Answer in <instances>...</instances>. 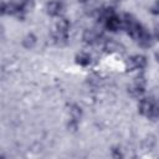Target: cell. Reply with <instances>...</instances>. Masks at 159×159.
Returning a JSON list of instances; mask_svg holds the SVG:
<instances>
[{
  "label": "cell",
  "instance_id": "obj_1",
  "mask_svg": "<svg viewBox=\"0 0 159 159\" xmlns=\"http://www.w3.org/2000/svg\"><path fill=\"white\" fill-rule=\"evenodd\" d=\"M138 111L144 117L159 118V101H155L150 97L142 98L138 104Z\"/></svg>",
  "mask_w": 159,
  "mask_h": 159
},
{
  "label": "cell",
  "instance_id": "obj_2",
  "mask_svg": "<svg viewBox=\"0 0 159 159\" xmlns=\"http://www.w3.org/2000/svg\"><path fill=\"white\" fill-rule=\"evenodd\" d=\"M68 30H70V22L67 19H60L57 20L55 25V30L52 32L53 40L57 43H65L68 39Z\"/></svg>",
  "mask_w": 159,
  "mask_h": 159
},
{
  "label": "cell",
  "instance_id": "obj_3",
  "mask_svg": "<svg viewBox=\"0 0 159 159\" xmlns=\"http://www.w3.org/2000/svg\"><path fill=\"white\" fill-rule=\"evenodd\" d=\"M147 66V57L143 55H134L130 58H128L125 63V68L128 71H137L143 70Z\"/></svg>",
  "mask_w": 159,
  "mask_h": 159
},
{
  "label": "cell",
  "instance_id": "obj_4",
  "mask_svg": "<svg viewBox=\"0 0 159 159\" xmlns=\"http://www.w3.org/2000/svg\"><path fill=\"white\" fill-rule=\"evenodd\" d=\"M145 91V80L143 76H138L128 87V92L133 97H140Z\"/></svg>",
  "mask_w": 159,
  "mask_h": 159
},
{
  "label": "cell",
  "instance_id": "obj_5",
  "mask_svg": "<svg viewBox=\"0 0 159 159\" xmlns=\"http://www.w3.org/2000/svg\"><path fill=\"white\" fill-rule=\"evenodd\" d=\"M132 39H134V41H135L138 45H140L142 47H149V46L152 45V42H153L150 34L147 31V29H145L144 26H142V27L134 34V36H133Z\"/></svg>",
  "mask_w": 159,
  "mask_h": 159
},
{
  "label": "cell",
  "instance_id": "obj_6",
  "mask_svg": "<svg viewBox=\"0 0 159 159\" xmlns=\"http://www.w3.org/2000/svg\"><path fill=\"white\" fill-rule=\"evenodd\" d=\"M68 114H70V127L76 128L81 119V116H82L81 107L77 104H71L68 107Z\"/></svg>",
  "mask_w": 159,
  "mask_h": 159
},
{
  "label": "cell",
  "instance_id": "obj_7",
  "mask_svg": "<svg viewBox=\"0 0 159 159\" xmlns=\"http://www.w3.org/2000/svg\"><path fill=\"white\" fill-rule=\"evenodd\" d=\"M63 10V4L60 0H51L46 5V12L50 16H60Z\"/></svg>",
  "mask_w": 159,
  "mask_h": 159
},
{
  "label": "cell",
  "instance_id": "obj_8",
  "mask_svg": "<svg viewBox=\"0 0 159 159\" xmlns=\"http://www.w3.org/2000/svg\"><path fill=\"white\" fill-rule=\"evenodd\" d=\"M101 37V34L96 30V29H88L83 32V41L88 45H93L96 43Z\"/></svg>",
  "mask_w": 159,
  "mask_h": 159
},
{
  "label": "cell",
  "instance_id": "obj_9",
  "mask_svg": "<svg viewBox=\"0 0 159 159\" xmlns=\"http://www.w3.org/2000/svg\"><path fill=\"white\" fill-rule=\"evenodd\" d=\"M76 63L80 65V66H88L91 63V56L87 53V52H81L76 56Z\"/></svg>",
  "mask_w": 159,
  "mask_h": 159
},
{
  "label": "cell",
  "instance_id": "obj_10",
  "mask_svg": "<svg viewBox=\"0 0 159 159\" xmlns=\"http://www.w3.org/2000/svg\"><path fill=\"white\" fill-rule=\"evenodd\" d=\"M120 45H118L116 41H112V40H109V41H107L106 43H104V50L107 51V52H120Z\"/></svg>",
  "mask_w": 159,
  "mask_h": 159
},
{
  "label": "cell",
  "instance_id": "obj_11",
  "mask_svg": "<svg viewBox=\"0 0 159 159\" xmlns=\"http://www.w3.org/2000/svg\"><path fill=\"white\" fill-rule=\"evenodd\" d=\"M35 43H36V37H35L32 34L27 35V36L22 40V45H24V47H26V48H32V47L35 46Z\"/></svg>",
  "mask_w": 159,
  "mask_h": 159
},
{
  "label": "cell",
  "instance_id": "obj_12",
  "mask_svg": "<svg viewBox=\"0 0 159 159\" xmlns=\"http://www.w3.org/2000/svg\"><path fill=\"white\" fill-rule=\"evenodd\" d=\"M150 12L154 14V15H159V0H155L154 5L150 9Z\"/></svg>",
  "mask_w": 159,
  "mask_h": 159
},
{
  "label": "cell",
  "instance_id": "obj_13",
  "mask_svg": "<svg viewBox=\"0 0 159 159\" xmlns=\"http://www.w3.org/2000/svg\"><path fill=\"white\" fill-rule=\"evenodd\" d=\"M155 60H157V61L159 62V51H158V52L155 53Z\"/></svg>",
  "mask_w": 159,
  "mask_h": 159
},
{
  "label": "cell",
  "instance_id": "obj_14",
  "mask_svg": "<svg viewBox=\"0 0 159 159\" xmlns=\"http://www.w3.org/2000/svg\"><path fill=\"white\" fill-rule=\"evenodd\" d=\"M77 1H80V2H87L88 0H77Z\"/></svg>",
  "mask_w": 159,
  "mask_h": 159
},
{
  "label": "cell",
  "instance_id": "obj_15",
  "mask_svg": "<svg viewBox=\"0 0 159 159\" xmlns=\"http://www.w3.org/2000/svg\"><path fill=\"white\" fill-rule=\"evenodd\" d=\"M157 39H158V40H159V31H158V32H157Z\"/></svg>",
  "mask_w": 159,
  "mask_h": 159
},
{
  "label": "cell",
  "instance_id": "obj_16",
  "mask_svg": "<svg viewBox=\"0 0 159 159\" xmlns=\"http://www.w3.org/2000/svg\"><path fill=\"white\" fill-rule=\"evenodd\" d=\"M113 1H116V2H119V1H122V0H113Z\"/></svg>",
  "mask_w": 159,
  "mask_h": 159
}]
</instances>
